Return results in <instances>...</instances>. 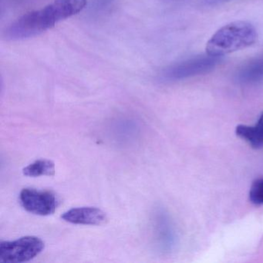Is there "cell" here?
I'll return each instance as SVG.
<instances>
[{"label":"cell","mask_w":263,"mask_h":263,"mask_svg":"<svg viewBox=\"0 0 263 263\" xmlns=\"http://www.w3.org/2000/svg\"><path fill=\"white\" fill-rule=\"evenodd\" d=\"M87 0H55L44 8L30 12L16 20L6 30V36L11 41L37 36L58 23L82 11Z\"/></svg>","instance_id":"1"},{"label":"cell","mask_w":263,"mask_h":263,"mask_svg":"<svg viewBox=\"0 0 263 263\" xmlns=\"http://www.w3.org/2000/svg\"><path fill=\"white\" fill-rule=\"evenodd\" d=\"M258 34L255 27L246 21H236L221 27L209 40L206 53L221 57L251 47L256 42Z\"/></svg>","instance_id":"2"},{"label":"cell","mask_w":263,"mask_h":263,"mask_svg":"<svg viewBox=\"0 0 263 263\" xmlns=\"http://www.w3.org/2000/svg\"><path fill=\"white\" fill-rule=\"evenodd\" d=\"M44 249V242L36 236H25L15 241L0 242V262L21 263L37 256Z\"/></svg>","instance_id":"3"},{"label":"cell","mask_w":263,"mask_h":263,"mask_svg":"<svg viewBox=\"0 0 263 263\" xmlns=\"http://www.w3.org/2000/svg\"><path fill=\"white\" fill-rule=\"evenodd\" d=\"M219 61L220 58L209 54L197 57L172 66L164 70L163 76L167 81H179L204 74L215 68Z\"/></svg>","instance_id":"4"},{"label":"cell","mask_w":263,"mask_h":263,"mask_svg":"<svg viewBox=\"0 0 263 263\" xmlns=\"http://www.w3.org/2000/svg\"><path fill=\"white\" fill-rule=\"evenodd\" d=\"M20 201L26 211L41 216L52 215L58 207L56 196L49 191L23 189L20 194Z\"/></svg>","instance_id":"5"},{"label":"cell","mask_w":263,"mask_h":263,"mask_svg":"<svg viewBox=\"0 0 263 263\" xmlns=\"http://www.w3.org/2000/svg\"><path fill=\"white\" fill-rule=\"evenodd\" d=\"M67 222L85 226H101L107 222V214L95 207H79L70 209L61 215Z\"/></svg>","instance_id":"6"},{"label":"cell","mask_w":263,"mask_h":263,"mask_svg":"<svg viewBox=\"0 0 263 263\" xmlns=\"http://www.w3.org/2000/svg\"><path fill=\"white\" fill-rule=\"evenodd\" d=\"M242 84H255L263 81V54L243 66L236 75Z\"/></svg>","instance_id":"7"},{"label":"cell","mask_w":263,"mask_h":263,"mask_svg":"<svg viewBox=\"0 0 263 263\" xmlns=\"http://www.w3.org/2000/svg\"><path fill=\"white\" fill-rule=\"evenodd\" d=\"M235 134L241 139L247 141L251 147L255 149H260L263 147V113L258 118V122L255 125L237 126L235 128Z\"/></svg>","instance_id":"8"},{"label":"cell","mask_w":263,"mask_h":263,"mask_svg":"<svg viewBox=\"0 0 263 263\" xmlns=\"http://www.w3.org/2000/svg\"><path fill=\"white\" fill-rule=\"evenodd\" d=\"M24 175L28 177L53 176L56 173V167L53 161L50 160L41 159L34 161L24 167Z\"/></svg>","instance_id":"9"},{"label":"cell","mask_w":263,"mask_h":263,"mask_svg":"<svg viewBox=\"0 0 263 263\" xmlns=\"http://www.w3.org/2000/svg\"><path fill=\"white\" fill-rule=\"evenodd\" d=\"M249 200L256 205L263 204V178L255 180L249 191Z\"/></svg>","instance_id":"10"},{"label":"cell","mask_w":263,"mask_h":263,"mask_svg":"<svg viewBox=\"0 0 263 263\" xmlns=\"http://www.w3.org/2000/svg\"><path fill=\"white\" fill-rule=\"evenodd\" d=\"M115 0H93L91 4V10L98 13L104 12L109 8Z\"/></svg>","instance_id":"11"}]
</instances>
